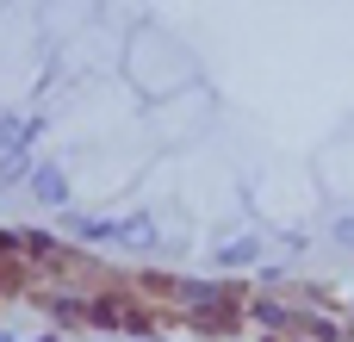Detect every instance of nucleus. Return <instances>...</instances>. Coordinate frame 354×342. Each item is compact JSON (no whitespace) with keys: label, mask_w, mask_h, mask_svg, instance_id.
I'll return each instance as SVG.
<instances>
[{"label":"nucleus","mask_w":354,"mask_h":342,"mask_svg":"<svg viewBox=\"0 0 354 342\" xmlns=\"http://www.w3.org/2000/svg\"><path fill=\"white\" fill-rule=\"evenodd\" d=\"M112 237H124V243H137V249H143V243L156 237V224H149V218H124V224H112Z\"/></svg>","instance_id":"3"},{"label":"nucleus","mask_w":354,"mask_h":342,"mask_svg":"<svg viewBox=\"0 0 354 342\" xmlns=\"http://www.w3.org/2000/svg\"><path fill=\"white\" fill-rule=\"evenodd\" d=\"M31 193H37L44 206H62V199H68V181H62V168H56V162H37V168H31Z\"/></svg>","instance_id":"1"},{"label":"nucleus","mask_w":354,"mask_h":342,"mask_svg":"<svg viewBox=\"0 0 354 342\" xmlns=\"http://www.w3.org/2000/svg\"><path fill=\"white\" fill-rule=\"evenodd\" d=\"M336 243H348V249H354V218H342V224H336Z\"/></svg>","instance_id":"5"},{"label":"nucleus","mask_w":354,"mask_h":342,"mask_svg":"<svg viewBox=\"0 0 354 342\" xmlns=\"http://www.w3.org/2000/svg\"><path fill=\"white\" fill-rule=\"evenodd\" d=\"M236 262H255V243H224V268H236Z\"/></svg>","instance_id":"4"},{"label":"nucleus","mask_w":354,"mask_h":342,"mask_svg":"<svg viewBox=\"0 0 354 342\" xmlns=\"http://www.w3.org/2000/svg\"><path fill=\"white\" fill-rule=\"evenodd\" d=\"M236 305H243V299H230V305H205V312H193V330H205V336H230V330H236V318H243Z\"/></svg>","instance_id":"2"}]
</instances>
